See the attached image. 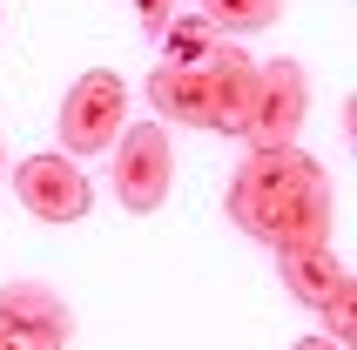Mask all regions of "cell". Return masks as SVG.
Segmentation results:
<instances>
[{"label": "cell", "mask_w": 357, "mask_h": 350, "mask_svg": "<svg viewBox=\"0 0 357 350\" xmlns=\"http://www.w3.org/2000/svg\"><path fill=\"white\" fill-rule=\"evenodd\" d=\"M222 209L263 250H324L331 243V175L303 149H250L229 175Z\"/></svg>", "instance_id": "obj_1"}, {"label": "cell", "mask_w": 357, "mask_h": 350, "mask_svg": "<svg viewBox=\"0 0 357 350\" xmlns=\"http://www.w3.org/2000/svg\"><path fill=\"white\" fill-rule=\"evenodd\" d=\"M61 155H108L115 149V135L128 128V81L115 75V68H88V75H75V88L61 95Z\"/></svg>", "instance_id": "obj_2"}, {"label": "cell", "mask_w": 357, "mask_h": 350, "mask_svg": "<svg viewBox=\"0 0 357 350\" xmlns=\"http://www.w3.org/2000/svg\"><path fill=\"white\" fill-rule=\"evenodd\" d=\"M108 182H115V202L135 215H155L169 202V182H176V142L162 121H128L108 149Z\"/></svg>", "instance_id": "obj_3"}, {"label": "cell", "mask_w": 357, "mask_h": 350, "mask_svg": "<svg viewBox=\"0 0 357 350\" xmlns=\"http://www.w3.org/2000/svg\"><path fill=\"white\" fill-rule=\"evenodd\" d=\"M310 115V75L297 61H263L257 68V108H250V149H297Z\"/></svg>", "instance_id": "obj_4"}, {"label": "cell", "mask_w": 357, "mask_h": 350, "mask_svg": "<svg viewBox=\"0 0 357 350\" xmlns=\"http://www.w3.org/2000/svg\"><path fill=\"white\" fill-rule=\"evenodd\" d=\"M14 195L34 222H81L95 209V182L68 155H20L14 162Z\"/></svg>", "instance_id": "obj_5"}, {"label": "cell", "mask_w": 357, "mask_h": 350, "mask_svg": "<svg viewBox=\"0 0 357 350\" xmlns=\"http://www.w3.org/2000/svg\"><path fill=\"white\" fill-rule=\"evenodd\" d=\"M75 317L47 283H0V350H68Z\"/></svg>", "instance_id": "obj_6"}, {"label": "cell", "mask_w": 357, "mask_h": 350, "mask_svg": "<svg viewBox=\"0 0 357 350\" xmlns=\"http://www.w3.org/2000/svg\"><path fill=\"white\" fill-rule=\"evenodd\" d=\"M202 81H209V128L216 135H250V108H257V61L250 47L222 40L216 54L202 61Z\"/></svg>", "instance_id": "obj_7"}, {"label": "cell", "mask_w": 357, "mask_h": 350, "mask_svg": "<svg viewBox=\"0 0 357 350\" xmlns=\"http://www.w3.org/2000/svg\"><path fill=\"white\" fill-rule=\"evenodd\" d=\"M149 108L162 128H209V81L202 68H169L162 61L149 75Z\"/></svg>", "instance_id": "obj_8"}, {"label": "cell", "mask_w": 357, "mask_h": 350, "mask_svg": "<svg viewBox=\"0 0 357 350\" xmlns=\"http://www.w3.org/2000/svg\"><path fill=\"white\" fill-rule=\"evenodd\" d=\"M277 270H283V290L317 310L324 296H331V283L344 276V263H337V250L324 243V250H290V256H277Z\"/></svg>", "instance_id": "obj_9"}, {"label": "cell", "mask_w": 357, "mask_h": 350, "mask_svg": "<svg viewBox=\"0 0 357 350\" xmlns=\"http://www.w3.org/2000/svg\"><path fill=\"white\" fill-rule=\"evenodd\" d=\"M196 14L209 20L222 40H243V34H263V27H277L283 0H196Z\"/></svg>", "instance_id": "obj_10"}, {"label": "cell", "mask_w": 357, "mask_h": 350, "mask_svg": "<svg viewBox=\"0 0 357 350\" xmlns=\"http://www.w3.org/2000/svg\"><path fill=\"white\" fill-rule=\"evenodd\" d=\"M216 47H222V34L202 14H176L169 27H162V61H169V68H202Z\"/></svg>", "instance_id": "obj_11"}, {"label": "cell", "mask_w": 357, "mask_h": 350, "mask_svg": "<svg viewBox=\"0 0 357 350\" xmlns=\"http://www.w3.org/2000/svg\"><path fill=\"white\" fill-rule=\"evenodd\" d=\"M317 317H324V337H331L337 350H351V337H357V276L351 270L331 283V296L317 303Z\"/></svg>", "instance_id": "obj_12"}, {"label": "cell", "mask_w": 357, "mask_h": 350, "mask_svg": "<svg viewBox=\"0 0 357 350\" xmlns=\"http://www.w3.org/2000/svg\"><path fill=\"white\" fill-rule=\"evenodd\" d=\"M135 14H142V27H169V20H176V0H135Z\"/></svg>", "instance_id": "obj_13"}, {"label": "cell", "mask_w": 357, "mask_h": 350, "mask_svg": "<svg viewBox=\"0 0 357 350\" xmlns=\"http://www.w3.org/2000/svg\"><path fill=\"white\" fill-rule=\"evenodd\" d=\"M297 350H337V344H331V337H303Z\"/></svg>", "instance_id": "obj_14"}]
</instances>
